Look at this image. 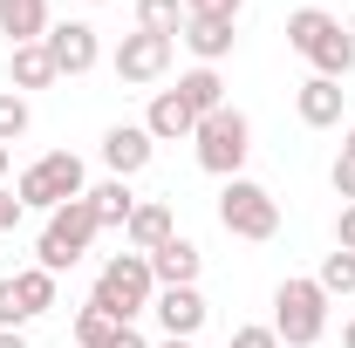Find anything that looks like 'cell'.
Segmentation results:
<instances>
[{
    "mask_svg": "<svg viewBox=\"0 0 355 348\" xmlns=\"http://www.w3.org/2000/svg\"><path fill=\"white\" fill-rule=\"evenodd\" d=\"M287 48L314 62V76H328V82H342L355 69V35L328 14V7H294L287 14Z\"/></svg>",
    "mask_w": 355,
    "mask_h": 348,
    "instance_id": "1",
    "label": "cell"
},
{
    "mask_svg": "<svg viewBox=\"0 0 355 348\" xmlns=\"http://www.w3.org/2000/svg\"><path fill=\"white\" fill-rule=\"evenodd\" d=\"M273 335H280V348H314L328 335V294L314 273H294L273 287Z\"/></svg>",
    "mask_w": 355,
    "mask_h": 348,
    "instance_id": "2",
    "label": "cell"
},
{
    "mask_svg": "<svg viewBox=\"0 0 355 348\" xmlns=\"http://www.w3.org/2000/svg\"><path fill=\"white\" fill-rule=\"evenodd\" d=\"M191 150H198V171L239 177V171H246V157H253V123H246V110L225 103V110H212V116H198Z\"/></svg>",
    "mask_w": 355,
    "mask_h": 348,
    "instance_id": "3",
    "label": "cell"
},
{
    "mask_svg": "<svg viewBox=\"0 0 355 348\" xmlns=\"http://www.w3.org/2000/svg\"><path fill=\"white\" fill-rule=\"evenodd\" d=\"M89 301L110 307L123 328H137V314H150V301H157V273H150V260H144V253H116V260H103Z\"/></svg>",
    "mask_w": 355,
    "mask_h": 348,
    "instance_id": "4",
    "label": "cell"
},
{
    "mask_svg": "<svg viewBox=\"0 0 355 348\" xmlns=\"http://www.w3.org/2000/svg\"><path fill=\"white\" fill-rule=\"evenodd\" d=\"M96 212H89V198H69V205H55L48 212V225H42V239H35V266H48L55 280L69 273V266L83 260L89 246H96Z\"/></svg>",
    "mask_w": 355,
    "mask_h": 348,
    "instance_id": "5",
    "label": "cell"
},
{
    "mask_svg": "<svg viewBox=\"0 0 355 348\" xmlns=\"http://www.w3.org/2000/svg\"><path fill=\"white\" fill-rule=\"evenodd\" d=\"M89 191V171L76 150H48V157H35L28 171L14 177V198L21 205H35V212H55V205H69V198H83Z\"/></svg>",
    "mask_w": 355,
    "mask_h": 348,
    "instance_id": "6",
    "label": "cell"
},
{
    "mask_svg": "<svg viewBox=\"0 0 355 348\" xmlns=\"http://www.w3.org/2000/svg\"><path fill=\"white\" fill-rule=\"evenodd\" d=\"M219 225L232 232V239H273L280 232V198L266 191V184H253V177H225L219 184Z\"/></svg>",
    "mask_w": 355,
    "mask_h": 348,
    "instance_id": "7",
    "label": "cell"
},
{
    "mask_svg": "<svg viewBox=\"0 0 355 348\" xmlns=\"http://www.w3.org/2000/svg\"><path fill=\"white\" fill-rule=\"evenodd\" d=\"M55 307V273L48 266H21L0 280V328H28Z\"/></svg>",
    "mask_w": 355,
    "mask_h": 348,
    "instance_id": "8",
    "label": "cell"
},
{
    "mask_svg": "<svg viewBox=\"0 0 355 348\" xmlns=\"http://www.w3.org/2000/svg\"><path fill=\"white\" fill-rule=\"evenodd\" d=\"M171 48L178 42H164V35H123L116 42V55H110V69H116V82H130V89H144V82H164V69H171Z\"/></svg>",
    "mask_w": 355,
    "mask_h": 348,
    "instance_id": "9",
    "label": "cell"
},
{
    "mask_svg": "<svg viewBox=\"0 0 355 348\" xmlns=\"http://www.w3.org/2000/svg\"><path fill=\"white\" fill-rule=\"evenodd\" d=\"M42 48L55 55V76H89V69L103 62V42H96L89 21H55L42 35Z\"/></svg>",
    "mask_w": 355,
    "mask_h": 348,
    "instance_id": "10",
    "label": "cell"
},
{
    "mask_svg": "<svg viewBox=\"0 0 355 348\" xmlns=\"http://www.w3.org/2000/svg\"><path fill=\"white\" fill-rule=\"evenodd\" d=\"M150 314H157L164 342H191V335L205 328V294H198V287H157Z\"/></svg>",
    "mask_w": 355,
    "mask_h": 348,
    "instance_id": "11",
    "label": "cell"
},
{
    "mask_svg": "<svg viewBox=\"0 0 355 348\" xmlns=\"http://www.w3.org/2000/svg\"><path fill=\"white\" fill-rule=\"evenodd\" d=\"M150 157H157V143H150L144 123H110L103 130V164H110V177H137Z\"/></svg>",
    "mask_w": 355,
    "mask_h": 348,
    "instance_id": "12",
    "label": "cell"
},
{
    "mask_svg": "<svg viewBox=\"0 0 355 348\" xmlns=\"http://www.w3.org/2000/svg\"><path fill=\"white\" fill-rule=\"evenodd\" d=\"M150 260V273H157V287H198V266H205V253L184 239V232H171L157 253H144Z\"/></svg>",
    "mask_w": 355,
    "mask_h": 348,
    "instance_id": "13",
    "label": "cell"
},
{
    "mask_svg": "<svg viewBox=\"0 0 355 348\" xmlns=\"http://www.w3.org/2000/svg\"><path fill=\"white\" fill-rule=\"evenodd\" d=\"M294 116H301L308 130H335V123H342V82L308 76V82L294 89Z\"/></svg>",
    "mask_w": 355,
    "mask_h": 348,
    "instance_id": "14",
    "label": "cell"
},
{
    "mask_svg": "<svg viewBox=\"0 0 355 348\" xmlns=\"http://www.w3.org/2000/svg\"><path fill=\"white\" fill-rule=\"evenodd\" d=\"M144 130H150V143H178V137L191 143L198 116L184 110V96H178V89H157V96H150V116H144Z\"/></svg>",
    "mask_w": 355,
    "mask_h": 348,
    "instance_id": "15",
    "label": "cell"
},
{
    "mask_svg": "<svg viewBox=\"0 0 355 348\" xmlns=\"http://www.w3.org/2000/svg\"><path fill=\"white\" fill-rule=\"evenodd\" d=\"M171 232H178V218H171V205H164V198H137L130 225H123V239H130V253H157V246H164Z\"/></svg>",
    "mask_w": 355,
    "mask_h": 348,
    "instance_id": "16",
    "label": "cell"
},
{
    "mask_svg": "<svg viewBox=\"0 0 355 348\" xmlns=\"http://www.w3.org/2000/svg\"><path fill=\"white\" fill-rule=\"evenodd\" d=\"M48 28V0H0V35H7V48H28V42H42Z\"/></svg>",
    "mask_w": 355,
    "mask_h": 348,
    "instance_id": "17",
    "label": "cell"
},
{
    "mask_svg": "<svg viewBox=\"0 0 355 348\" xmlns=\"http://www.w3.org/2000/svg\"><path fill=\"white\" fill-rule=\"evenodd\" d=\"M178 42L198 55V69H219L239 35H232V21H184V35H178Z\"/></svg>",
    "mask_w": 355,
    "mask_h": 348,
    "instance_id": "18",
    "label": "cell"
},
{
    "mask_svg": "<svg viewBox=\"0 0 355 348\" xmlns=\"http://www.w3.org/2000/svg\"><path fill=\"white\" fill-rule=\"evenodd\" d=\"M83 198H89V212H96V225H130V212H137L130 177H103V184H89Z\"/></svg>",
    "mask_w": 355,
    "mask_h": 348,
    "instance_id": "19",
    "label": "cell"
},
{
    "mask_svg": "<svg viewBox=\"0 0 355 348\" xmlns=\"http://www.w3.org/2000/svg\"><path fill=\"white\" fill-rule=\"evenodd\" d=\"M7 82H14V96H28V89H48V82H62V76H55V55H48L42 42L14 48V62H7Z\"/></svg>",
    "mask_w": 355,
    "mask_h": 348,
    "instance_id": "20",
    "label": "cell"
},
{
    "mask_svg": "<svg viewBox=\"0 0 355 348\" xmlns=\"http://www.w3.org/2000/svg\"><path fill=\"white\" fill-rule=\"evenodd\" d=\"M178 96H184L191 116H212V110H225V76L219 69H184L178 76Z\"/></svg>",
    "mask_w": 355,
    "mask_h": 348,
    "instance_id": "21",
    "label": "cell"
},
{
    "mask_svg": "<svg viewBox=\"0 0 355 348\" xmlns=\"http://www.w3.org/2000/svg\"><path fill=\"white\" fill-rule=\"evenodd\" d=\"M116 335H123V321H116L110 307H96V301L76 307V348H110Z\"/></svg>",
    "mask_w": 355,
    "mask_h": 348,
    "instance_id": "22",
    "label": "cell"
},
{
    "mask_svg": "<svg viewBox=\"0 0 355 348\" xmlns=\"http://www.w3.org/2000/svg\"><path fill=\"white\" fill-rule=\"evenodd\" d=\"M184 21H191V14H184V0H137V28H144V35L178 42V35H184Z\"/></svg>",
    "mask_w": 355,
    "mask_h": 348,
    "instance_id": "23",
    "label": "cell"
},
{
    "mask_svg": "<svg viewBox=\"0 0 355 348\" xmlns=\"http://www.w3.org/2000/svg\"><path fill=\"white\" fill-rule=\"evenodd\" d=\"M314 280H321V294H328V301H335V294H355V253H342V246H335V253H321V273H314Z\"/></svg>",
    "mask_w": 355,
    "mask_h": 348,
    "instance_id": "24",
    "label": "cell"
},
{
    "mask_svg": "<svg viewBox=\"0 0 355 348\" xmlns=\"http://www.w3.org/2000/svg\"><path fill=\"white\" fill-rule=\"evenodd\" d=\"M35 123V110H28V96H14V89H0V143H14V137H28Z\"/></svg>",
    "mask_w": 355,
    "mask_h": 348,
    "instance_id": "25",
    "label": "cell"
},
{
    "mask_svg": "<svg viewBox=\"0 0 355 348\" xmlns=\"http://www.w3.org/2000/svg\"><path fill=\"white\" fill-rule=\"evenodd\" d=\"M184 14H191V21H232V28H239L246 0H184Z\"/></svg>",
    "mask_w": 355,
    "mask_h": 348,
    "instance_id": "26",
    "label": "cell"
},
{
    "mask_svg": "<svg viewBox=\"0 0 355 348\" xmlns=\"http://www.w3.org/2000/svg\"><path fill=\"white\" fill-rule=\"evenodd\" d=\"M232 348H280V335H273V321H246V328H232Z\"/></svg>",
    "mask_w": 355,
    "mask_h": 348,
    "instance_id": "27",
    "label": "cell"
},
{
    "mask_svg": "<svg viewBox=\"0 0 355 348\" xmlns=\"http://www.w3.org/2000/svg\"><path fill=\"white\" fill-rule=\"evenodd\" d=\"M328 184H335V198H349V205H355V157H335Z\"/></svg>",
    "mask_w": 355,
    "mask_h": 348,
    "instance_id": "28",
    "label": "cell"
},
{
    "mask_svg": "<svg viewBox=\"0 0 355 348\" xmlns=\"http://www.w3.org/2000/svg\"><path fill=\"white\" fill-rule=\"evenodd\" d=\"M21 212H28V205H21V198L0 184V232H14V225H21Z\"/></svg>",
    "mask_w": 355,
    "mask_h": 348,
    "instance_id": "29",
    "label": "cell"
},
{
    "mask_svg": "<svg viewBox=\"0 0 355 348\" xmlns=\"http://www.w3.org/2000/svg\"><path fill=\"white\" fill-rule=\"evenodd\" d=\"M335 246L355 253V205H342V218H335Z\"/></svg>",
    "mask_w": 355,
    "mask_h": 348,
    "instance_id": "30",
    "label": "cell"
},
{
    "mask_svg": "<svg viewBox=\"0 0 355 348\" xmlns=\"http://www.w3.org/2000/svg\"><path fill=\"white\" fill-rule=\"evenodd\" d=\"M110 348H150V342H144V328H123V335H116Z\"/></svg>",
    "mask_w": 355,
    "mask_h": 348,
    "instance_id": "31",
    "label": "cell"
},
{
    "mask_svg": "<svg viewBox=\"0 0 355 348\" xmlns=\"http://www.w3.org/2000/svg\"><path fill=\"white\" fill-rule=\"evenodd\" d=\"M0 348H28V335L21 328H0Z\"/></svg>",
    "mask_w": 355,
    "mask_h": 348,
    "instance_id": "32",
    "label": "cell"
},
{
    "mask_svg": "<svg viewBox=\"0 0 355 348\" xmlns=\"http://www.w3.org/2000/svg\"><path fill=\"white\" fill-rule=\"evenodd\" d=\"M342 157H355V123H349V137H342Z\"/></svg>",
    "mask_w": 355,
    "mask_h": 348,
    "instance_id": "33",
    "label": "cell"
},
{
    "mask_svg": "<svg viewBox=\"0 0 355 348\" xmlns=\"http://www.w3.org/2000/svg\"><path fill=\"white\" fill-rule=\"evenodd\" d=\"M7 164H14V150H7V143H0V177H7Z\"/></svg>",
    "mask_w": 355,
    "mask_h": 348,
    "instance_id": "34",
    "label": "cell"
},
{
    "mask_svg": "<svg viewBox=\"0 0 355 348\" xmlns=\"http://www.w3.org/2000/svg\"><path fill=\"white\" fill-rule=\"evenodd\" d=\"M342 348H355V321H349V328H342Z\"/></svg>",
    "mask_w": 355,
    "mask_h": 348,
    "instance_id": "35",
    "label": "cell"
},
{
    "mask_svg": "<svg viewBox=\"0 0 355 348\" xmlns=\"http://www.w3.org/2000/svg\"><path fill=\"white\" fill-rule=\"evenodd\" d=\"M157 348H198V342H157Z\"/></svg>",
    "mask_w": 355,
    "mask_h": 348,
    "instance_id": "36",
    "label": "cell"
},
{
    "mask_svg": "<svg viewBox=\"0 0 355 348\" xmlns=\"http://www.w3.org/2000/svg\"><path fill=\"white\" fill-rule=\"evenodd\" d=\"M89 7H103V0H89Z\"/></svg>",
    "mask_w": 355,
    "mask_h": 348,
    "instance_id": "37",
    "label": "cell"
},
{
    "mask_svg": "<svg viewBox=\"0 0 355 348\" xmlns=\"http://www.w3.org/2000/svg\"><path fill=\"white\" fill-rule=\"evenodd\" d=\"M349 35H355V21H349Z\"/></svg>",
    "mask_w": 355,
    "mask_h": 348,
    "instance_id": "38",
    "label": "cell"
}]
</instances>
